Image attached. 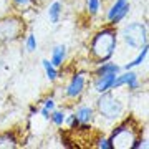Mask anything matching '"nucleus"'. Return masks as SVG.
<instances>
[{"label":"nucleus","mask_w":149,"mask_h":149,"mask_svg":"<svg viewBox=\"0 0 149 149\" xmlns=\"http://www.w3.org/2000/svg\"><path fill=\"white\" fill-rule=\"evenodd\" d=\"M126 85H128L129 90H136V88L139 86L138 74L133 73V71H129V70H128V78H126Z\"/></svg>","instance_id":"obj_16"},{"label":"nucleus","mask_w":149,"mask_h":149,"mask_svg":"<svg viewBox=\"0 0 149 149\" xmlns=\"http://www.w3.org/2000/svg\"><path fill=\"white\" fill-rule=\"evenodd\" d=\"M42 114H43V118H47V119L50 118V111H48V109H45V108L42 109Z\"/></svg>","instance_id":"obj_25"},{"label":"nucleus","mask_w":149,"mask_h":149,"mask_svg":"<svg viewBox=\"0 0 149 149\" xmlns=\"http://www.w3.org/2000/svg\"><path fill=\"white\" fill-rule=\"evenodd\" d=\"M74 116L78 118V121H80L81 124H86V123H90L91 119H93V109H91L90 106H81V108L76 109Z\"/></svg>","instance_id":"obj_9"},{"label":"nucleus","mask_w":149,"mask_h":149,"mask_svg":"<svg viewBox=\"0 0 149 149\" xmlns=\"http://www.w3.org/2000/svg\"><path fill=\"white\" fill-rule=\"evenodd\" d=\"M50 118H52V121H53L56 126H61V124L65 123V114L61 111H52Z\"/></svg>","instance_id":"obj_17"},{"label":"nucleus","mask_w":149,"mask_h":149,"mask_svg":"<svg viewBox=\"0 0 149 149\" xmlns=\"http://www.w3.org/2000/svg\"><path fill=\"white\" fill-rule=\"evenodd\" d=\"M116 48V32L113 28H104L98 32L91 43V53L98 61H106L113 56Z\"/></svg>","instance_id":"obj_1"},{"label":"nucleus","mask_w":149,"mask_h":149,"mask_svg":"<svg viewBox=\"0 0 149 149\" xmlns=\"http://www.w3.org/2000/svg\"><path fill=\"white\" fill-rule=\"evenodd\" d=\"M116 78L114 73H104V74H98V80L95 83V88L98 93H104V91L111 90L113 88V81Z\"/></svg>","instance_id":"obj_7"},{"label":"nucleus","mask_w":149,"mask_h":149,"mask_svg":"<svg viewBox=\"0 0 149 149\" xmlns=\"http://www.w3.org/2000/svg\"><path fill=\"white\" fill-rule=\"evenodd\" d=\"M65 121H68V124L71 126V129H78V128H80V124H81V123L78 121V118L74 116V114H70L68 118H65Z\"/></svg>","instance_id":"obj_20"},{"label":"nucleus","mask_w":149,"mask_h":149,"mask_svg":"<svg viewBox=\"0 0 149 149\" xmlns=\"http://www.w3.org/2000/svg\"><path fill=\"white\" fill-rule=\"evenodd\" d=\"M17 5L20 7H25V5H30V3H33V0H13Z\"/></svg>","instance_id":"obj_24"},{"label":"nucleus","mask_w":149,"mask_h":149,"mask_svg":"<svg viewBox=\"0 0 149 149\" xmlns=\"http://www.w3.org/2000/svg\"><path fill=\"white\" fill-rule=\"evenodd\" d=\"M100 5H101V0H88V10H90V13H98V10H100Z\"/></svg>","instance_id":"obj_19"},{"label":"nucleus","mask_w":149,"mask_h":149,"mask_svg":"<svg viewBox=\"0 0 149 149\" xmlns=\"http://www.w3.org/2000/svg\"><path fill=\"white\" fill-rule=\"evenodd\" d=\"M96 73H98V74H104V73H114V74H118V73H119V66L114 65V63H103L100 68L96 70Z\"/></svg>","instance_id":"obj_15"},{"label":"nucleus","mask_w":149,"mask_h":149,"mask_svg":"<svg viewBox=\"0 0 149 149\" xmlns=\"http://www.w3.org/2000/svg\"><path fill=\"white\" fill-rule=\"evenodd\" d=\"M128 12H129V3H126V5H124L121 10H119V13H118V15L113 18V23H119V22H121L124 17L128 15Z\"/></svg>","instance_id":"obj_18"},{"label":"nucleus","mask_w":149,"mask_h":149,"mask_svg":"<svg viewBox=\"0 0 149 149\" xmlns=\"http://www.w3.org/2000/svg\"><path fill=\"white\" fill-rule=\"evenodd\" d=\"M143 52H141V53L138 55V56H136V58L133 60V61H129V63H126L124 65V68L126 70H131V68H134V66H138V65H141L144 61V60H146V56H148V43H146V45H143Z\"/></svg>","instance_id":"obj_11"},{"label":"nucleus","mask_w":149,"mask_h":149,"mask_svg":"<svg viewBox=\"0 0 149 149\" xmlns=\"http://www.w3.org/2000/svg\"><path fill=\"white\" fill-rule=\"evenodd\" d=\"M23 30V23L17 18H5L0 22V42H10L18 38Z\"/></svg>","instance_id":"obj_5"},{"label":"nucleus","mask_w":149,"mask_h":149,"mask_svg":"<svg viewBox=\"0 0 149 149\" xmlns=\"http://www.w3.org/2000/svg\"><path fill=\"white\" fill-rule=\"evenodd\" d=\"M45 109H48V111L52 113L55 109V101L53 100H52V98H50V100H47V101H45Z\"/></svg>","instance_id":"obj_23"},{"label":"nucleus","mask_w":149,"mask_h":149,"mask_svg":"<svg viewBox=\"0 0 149 149\" xmlns=\"http://www.w3.org/2000/svg\"><path fill=\"white\" fill-rule=\"evenodd\" d=\"M126 3H129V0H116V2L113 3V7L109 8V12H108V20L113 22V18L119 13V10H121Z\"/></svg>","instance_id":"obj_13"},{"label":"nucleus","mask_w":149,"mask_h":149,"mask_svg":"<svg viewBox=\"0 0 149 149\" xmlns=\"http://www.w3.org/2000/svg\"><path fill=\"white\" fill-rule=\"evenodd\" d=\"M17 148V139L10 133L0 134V149H13Z\"/></svg>","instance_id":"obj_10"},{"label":"nucleus","mask_w":149,"mask_h":149,"mask_svg":"<svg viewBox=\"0 0 149 149\" xmlns=\"http://www.w3.org/2000/svg\"><path fill=\"white\" fill-rule=\"evenodd\" d=\"M27 50H28V52L37 50V40H35L33 35H28V37H27Z\"/></svg>","instance_id":"obj_21"},{"label":"nucleus","mask_w":149,"mask_h":149,"mask_svg":"<svg viewBox=\"0 0 149 149\" xmlns=\"http://www.w3.org/2000/svg\"><path fill=\"white\" fill-rule=\"evenodd\" d=\"M33 2H37V0H33ZM38 2H45V0H38Z\"/></svg>","instance_id":"obj_26"},{"label":"nucleus","mask_w":149,"mask_h":149,"mask_svg":"<svg viewBox=\"0 0 149 149\" xmlns=\"http://www.w3.org/2000/svg\"><path fill=\"white\" fill-rule=\"evenodd\" d=\"M85 88V74L78 73L73 76V80L70 81L68 88H66V96L68 98H76L81 95V91Z\"/></svg>","instance_id":"obj_6"},{"label":"nucleus","mask_w":149,"mask_h":149,"mask_svg":"<svg viewBox=\"0 0 149 149\" xmlns=\"http://www.w3.org/2000/svg\"><path fill=\"white\" fill-rule=\"evenodd\" d=\"M98 109H100V113L106 119H119L123 116V113H124L123 103L114 95L108 93V91L101 93V96H100V100H98Z\"/></svg>","instance_id":"obj_2"},{"label":"nucleus","mask_w":149,"mask_h":149,"mask_svg":"<svg viewBox=\"0 0 149 149\" xmlns=\"http://www.w3.org/2000/svg\"><path fill=\"white\" fill-rule=\"evenodd\" d=\"M60 15H61V3L60 2H53L50 5V10H48V17H50V22L52 23H56L60 20Z\"/></svg>","instance_id":"obj_12"},{"label":"nucleus","mask_w":149,"mask_h":149,"mask_svg":"<svg viewBox=\"0 0 149 149\" xmlns=\"http://www.w3.org/2000/svg\"><path fill=\"white\" fill-rule=\"evenodd\" d=\"M98 148H101V149H113L111 141H109V139H100V141H98Z\"/></svg>","instance_id":"obj_22"},{"label":"nucleus","mask_w":149,"mask_h":149,"mask_svg":"<svg viewBox=\"0 0 149 149\" xmlns=\"http://www.w3.org/2000/svg\"><path fill=\"white\" fill-rule=\"evenodd\" d=\"M123 40L133 48H141L148 43V28L143 23H129L123 28Z\"/></svg>","instance_id":"obj_4"},{"label":"nucleus","mask_w":149,"mask_h":149,"mask_svg":"<svg viewBox=\"0 0 149 149\" xmlns=\"http://www.w3.org/2000/svg\"><path fill=\"white\" fill-rule=\"evenodd\" d=\"M65 56H66V47L65 45H58L53 50V53H52V65L53 66H61Z\"/></svg>","instance_id":"obj_8"},{"label":"nucleus","mask_w":149,"mask_h":149,"mask_svg":"<svg viewBox=\"0 0 149 149\" xmlns=\"http://www.w3.org/2000/svg\"><path fill=\"white\" fill-rule=\"evenodd\" d=\"M42 65H43V68H45V73H47L48 80H50V81L56 80V76H58V73H56V66H53L52 61H48V60H43Z\"/></svg>","instance_id":"obj_14"},{"label":"nucleus","mask_w":149,"mask_h":149,"mask_svg":"<svg viewBox=\"0 0 149 149\" xmlns=\"http://www.w3.org/2000/svg\"><path fill=\"white\" fill-rule=\"evenodd\" d=\"M136 129H134L133 123L126 121L124 124H121L119 128L113 133L111 136V146L118 149H126V148H133V143L136 141Z\"/></svg>","instance_id":"obj_3"}]
</instances>
